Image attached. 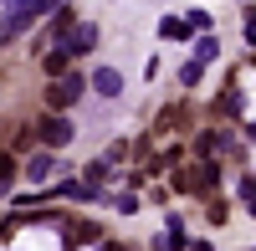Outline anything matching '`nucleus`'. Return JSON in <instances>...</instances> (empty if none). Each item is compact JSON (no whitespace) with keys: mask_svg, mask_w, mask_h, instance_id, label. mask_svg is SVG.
Wrapping results in <instances>:
<instances>
[{"mask_svg":"<svg viewBox=\"0 0 256 251\" xmlns=\"http://www.w3.org/2000/svg\"><path fill=\"white\" fill-rule=\"evenodd\" d=\"M216 184H220V170H216L210 159L195 164V170H184V174H174V190H180V195H210Z\"/></svg>","mask_w":256,"mask_h":251,"instance_id":"1","label":"nucleus"},{"mask_svg":"<svg viewBox=\"0 0 256 251\" xmlns=\"http://www.w3.org/2000/svg\"><path fill=\"white\" fill-rule=\"evenodd\" d=\"M36 16H41V10H36V0H16V6H10L6 16H0V46H6L10 36H20V31H26Z\"/></svg>","mask_w":256,"mask_h":251,"instance_id":"2","label":"nucleus"},{"mask_svg":"<svg viewBox=\"0 0 256 251\" xmlns=\"http://www.w3.org/2000/svg\"><path fill=\"white\" fill-rule=\"evenodd\" d=\"M36 138L46 144V149H67L72 144V118H62V113H46L36 123Z\"/></svg>","mask_w":256,"mask_h":251,"instance_id":"3","label":"nucleus"},{"mask_svg":"<svg viewBox=\"0 0 256 251\" xmlns=\"http://www.w3.org/2000/svg\"><path fill=\"white\" fill-rule=\"evenodd\" d=\"M77 98H82V77H77V72H67V77H56L52 88H46V102H52L56 113H62V108H72Z\"/></svg>","mask_w":256,"mask_h":251,"instance_id":"4","label":"nucleus"},{"mask_svg":"<svg viewBox=\"0 0 256 251\" xmlns=\"http://www.w3.org/2000/svg\"><path fill=\"white\" fill-rule=\"evenodd\" d=\"M62 46H67L72 56H88V52L98 46V26H92V20H82V26H77V31H72L67 41H62Z\"/></svg>","mask_w":256,"mask_h":251,"instance_id":"5","label":"nucleus"},{"mask_svg":"<svg viewBox=\"0 0 256 251\" xmlns=\"http://www.w3.org/2000/svg\"><path fill=\"white\" fill-rule=\"evenodd\" d=\"M46 200H92V190H88V184H82V180H56L52 184V190H46Z\"/></svg>","mask_w":256,"mask_h":251,"instance_id":"6","label":"nucleus"},{"mask_svg":"<svg viewBox=\"0 0 256 251\" xmlns=\"http://www.w3.org/2000/svg\"><path fill=\"white\" fill-rule=\"evenodd\" d=\"M92 88H98L102 98H118V92H123V77H118L113 67H98V72H92Z\"/></svg>","mask_w":256,"mask_h":251,"instance_id":"7","label":"nucleus"},{"mask_svg":"<svg viewBox=\"0 0 256 251\" xmlns=\"http://www.w3.org/2000/svg\"><path fill=\"white\" fill-rule=\"evenodd\" d=\"M56 174V154H31L26 159V180H52Z\"/></svg>","mask_w":256,"mask_h":251,"instance_id":"8","label":"nucleus"},{"mask_svg":"<svg viewBox=\"0 0 256 251\" xmlns=\"http://www.w3.org/2000/svg\"><path fill=\"white\" fill-rule=\"evenodd\" d=\"M159 36H164V41H190L195 31L184 26V16H164V20H159Z\"/></svg>","mask_w":256,"mask_h":251,"instance_id":"9","label":"nucleus"},{"mask_svg":"<svg viewBox=\"0 0 256 251\" xmlns=\"http://www.w3.org/2000/svg\"><path fill=\"white\" fill-rule=\"evenodd\" d=\"M67 62H72V52H67V46H56L46 62H41V67H46V77L56 82V77H67Z\"/></svg>","mask_w":256,"mask_h":251,"instance_id":"10","label":"nucleus"},{"mask_svg":"<svg viewBox=\"0 0 256 251\" xmlns=\"http://www.w3.org/2000/svg\"><path fill=\"white\" fill-rule=\"evenodd\" d=\"M67 31H77V16H72V6H62V10L52 16V36H56V41H67Z\"/></svg>","mask_w":256,"mask_h":251,"instance_id":"11","label":"nucleus"},{"mask_svg":"<svg viewBox=\"0 0 256 251\" xmlns=\"http://www.w3.org/2000/svg\"><path fill=\"white\" fill-rule=\"evenodd\" d=\"M195 149H200V159L216 164V159H220V149H226V138H220V134H200V138H195Z\"/></svg>","mask_w":256,"mask_h":251,"instance_id":"12","label":"nucleus"},{"mask_svg":"<svg viewBox=\"0 0 256 251\" xmlns=\"http://www.w3.org/2000/svg\"><path fill=\"white\" fill-rule=\"evenodd\" d=\"M216 52H220L216 36H200V41H195V62H200V67H205V62H216Z\"/></svg>","mask_w":256,"mask_h":251,"instance_id":"13","label":"nucleus"},{"mask_svg":"<svg viewBox=\"0 0 256 251\" xmlns=\"http://www.w3.org/2000/svg\"><path fill=\"white\" fill-rule=\"evenodd\" d=\"M200 77H205V67H200V62H195V56H190V62H184V67H180V82H184V88H195V82H200Z\"/></svg>","mask_w":256,"mask_h":251,"instance_id":"14","label":"nucleus"},{"mask_svg":"<svg viewBox=\"0 0 256 251\" xmlns=\"http://www.w3.org/2000/svg\"><path fill=\"white\" fill-rule=\"evenodd\" d=\"M10 180H16V159H10V154H0V195L10 190Z\"/></svg>","mask_w":256,"mask_h":251,"instance_id":"15","label":"nucleus"},{"mask_svg":"<svg viewBox=\"0 0 256 251\" xmlns=\"http://www.w3.org/2000/svg\"><path fill=\"white\" fill-rule=\"evenodd\" d=\"M98 231H92V226H72V231H67V246H88Z\"/></svg>","mask_w":256,"mask_h":251,"instance_id":"16","label":"nucleus"},{"mask_svg":"<svg viewBox=\"0 0 256 251\" xmlns=\"http://www.w3.org/2000/svg\"><path fill=\"white\" fill-rule=\"evenodd\" d=\"M184 26L195 31V36H205V26H210V16H205V10H190V16H184Z\"/></svg>","mask_w":256,"mask_h":251,"instance_id":"17","label":"nucleus"},{"mask_svg":"<svg viewBox=\"0 0 256 251\" xmlns=\"http://www.w3.org/2000/svg\"><path fill=\"white\" fill-rule=\"evenodd\" d=\"M180 123H184V108H164L159 113V128H180Z\"/></svg>","mask_w":256,"mask_h":251,"instance_id":"18","label":"nucleus"},{"mask_svg":"<svg viewBox=\"0 0 256 251\" xmlns=\"http://www.w3.org/2000/svg\"><path fill=\"white\" fill-rule=\"evenodd\" d=\"M246 36H251V46H256V6L246 10Z\"/></svg>","mask_w":256,"mask_h":251,"instance_id":"19","label":"nucleus"},{"mask_svg":"<svg viewBox=\"0 0 256 251\" xmlns=\"http://www.w3.org/2000/svg\"><path fill=\"white\" fill-rule=\"evenodd\" d=\"M251 216H256V200H251Z\"/></svg>","mask_w":256,"mask_h":251,"instance_id":"20","label":"nucleus"},{"mask_svg":"<svg viewBox=\"0 0 256 251\" xmlns=\"http://www.w3.org/2000/svg\"><path fill=\"white\" fill-rule=\"evenodd\" d=\"M0 6H6V0H0ZM10 6H16V0H10Z\"/></svg>","mask_w":256,"mask_h":251,"instance_id":"21","label":"nucleus"}]
</instances>
